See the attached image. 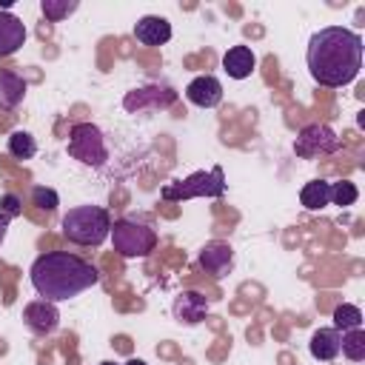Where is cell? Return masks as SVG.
Masks as SVG:
<instances>
[{
  "label": "cell",
  "instance_id": "6da1fadb",
  "mask_svg": "<svg viewBox=\"0 0 365 365\" xmlns=\"http://www.w3.org/2000/svg\"><path fill=\"white\" fill-rule=\"evenodd\" d=\"M305 63L319 86L342 88L362 68V37L342 26H325L308 40Z\"/></svg>",
  "mask_w": 365,
  "mask_h": 365
},
{
  "label": "cell",
  "instance_id": "7a4b0ae2",
  "mask_svg": "<svg viewBox=\"0 0 365 365\" xmlns=\"http://www.w3.org/2000/svg\"><path fill=\"white\" fill-rule=\"evenodd\" d=\"M29 279H31V285H34L40 299L66 302V299L80 297L91 285H97L100 282V271L91 262H86L83 257H77V254L48 251V254H40L31 262Z\"/></svg>",
  "mask_w": 365,
  "mask_h": 365
},
{
  "label": "cell",
  "instance_id": "3957f363",
  "mask_svg": "<svg viewBox=\"0 0 365 365\" xmlns=\"http://www.w3.org/2000/svg\"><path fill=\"white\" fill-rule=\"evenodd\" d=\"M111 234V214L103 205H77L63 217V237L74 245H103Z\"/></svg>",
  "mask_w": 365,
  "mask_h": 365
},
{
  "label": "cell",
  "instance_id": "277c9868",
  "mask_svg": "<svg viewBox=\"0 0 365 365\" xmlns=\"http://www.w3.org/2000/svg\"><path fill=\"white\" fill-rule=\"evenodd\" d=\"M225 194V174L220 165L208 171H194L185 180H174L163 188V200L180 202V200H194V197H222Z\"/></svg>",
  "mask_w": 365,
  "mask_h": 365
},
{
  "label": "cell",
  "instance_id": "5b68a950",
  "mask_svg": "<svg viewBox=\"0 0 365 365\" xmlns=\"http://www.w3.org/2000/svg\"><path fill=\"white\" fill-rule=\"evenodd\" d=\"M111 242H114V251L128 257V259H137V257H148L154 248H157V234L151 225L145 222H137V220H114L111 222Z\"/></svg>",
  "mask_w": 365,
  "mask_h": 365
},
{
  "label": "cell",
  "instance_id": "8992f818",
  "mask_svg": "<svg viewBox=\"0 0 365 365\" xmlns=\"http://www.w3.org/2000/svg\"><path fill=\"white\" fill-rule=\"evenodd\" d=\"M68 157L77 160V163H83V165H91V168L106 165L108 145H106L103 131L94 123H77V125H71V131H68Z\"/></svg>",
  "mask_w": 365,
  "mask_h": 365
},
{
  "label": "cell",
  "instance_id": "52a82bcc",
  "mask_svg": "<svg viewBox=\"0 0 365 365\" xmlns=\"http://www.w3.org/2000/svg\"><path fill=\"white\" fill-rule=\"evenodd\" d=\"M336 148H339V140H336L334 128L325 125V123H311V125H305V128L297 134V140H294V154L302 157V160H314V157H319V154H334Z\"/></svg>",
  "mask_w": 365,
  "mask_h": 365
},
{
  "label": "cell",
  "instance_id": "ba28073f",
  "mask_svg": "<svg viewBox=\"0 0 365 365\" xmlns=\"http://www.w3.org/2000/svg\"><path fill=\"white\" fill-rule=\"evenodd\" d=\"M177 100V91L168 86H143L125 94L123 106L131 114H143V111H157V108H168Z\"/></svg>",
  "mask_w": 365,
  "mask_h": 365
},
{
  "label": "cell",
  "instance_id": "9c48e42d",
  "mask_svg": "<svg viewBox=\"0 0 365 365\" xmlns=\"http://www.w3.org/2000/svg\"><path fill=\"white\" fill-rule=\"evenodd\" d=\"M171 314L180 325H200L208 314V299L200 294V291H180L174 297V305H171Z\"/></svg>",
  "mask_w": 365,
  "mask_h": 365
},
{
  "label": "cell",
  "instance_id": "30bf717a",
  "mask_svg": "<svg viewBox=\"0 0 365 365\" xmlns=\"http://www.w3.org/2000/svg\"><path fill=\"white\" fill-rule=\"evenodd\" d=\"M200 265L205 268V274L220 279L234 268V248L228 242H222V240H211L200 251Z\"/></svg>",
  "mask_w": 365,
  "mask_h": 365
},
{
  "label": "cell",
  "instance_id": "8fae6325",
  "mask_svg": "<svg viewBox=\"0 0 365 365\" xmlns=\"http://www.w3.org/2000/svg\"><path fill=\"white\" fill-rule=\"evenodd\" d=\"M23 319L26 325L34 331V334H54L57 325H60V311H57V302H48V299H34L23 308Z\"/></svg>",
  "mask_w": 365,
  "mask_h": 365
},
{
  "label": "cell",
  "instance_id": "7c38bea8",
  "mask_svg": "<svg viewBox=\"0 0 365 365\" xmlns=\"http://www.w3.org/2000/svg\"><path fill=\"white\" fill-rule=\"evenodd\" d=\"M185 97L200 108H214L222 103V83L214 74H200L185 86Z\"/></svg>",
  "mask_w": 365,
  "mask_h": 365
},
{
  "label": "cell",
  "instance_id": "4fadbf2b",
  "mask_svg": "<svg viewBox=\"0 0 365 365\" xmlns=\"http://www.w3.org/2000/svg\"><path fill=\"white\" fill-rule=\"evenodd\" d=\"M134 37L143 46H163L171 40V23L160 14H145L134 23Z\"/></svg>",
  "mask_w": 365,
  "mask_h": 365
},
{
  "label": "cell",
  "instance_id": "5bb4252c",
  "mask_svg": "<svg viewBox=\"0 0 365 365\" xmlns=\"http://www.w3.org/2000/svg\"><path fill=\"white\" fill-rule=\"evenodd\" d=\"M339 348H342V331H336V328H319L308 339V351L319 362L336 359L339 356Z\"/></svg>",
  "mask_w": 365,
  "mask_h": 365
},
{
  "label": "cell",
  "instance_id": "9a60e30c",
  "mask_svg": "<svg viewBox=\"0 0 365 365\" xmlns=\"http://www.w3.org/2000/svg\"><path fill=\"white\" fill-rule=\"evenodd\" d=\"M26 43V26L11 11H0V57L14 54Z\"/></svg>",
  "mask_w": 365,
  "mask_h": 365
},
{
  "label": "cell",
  "instance_id": "2e32d148",
  "mask_svg": "<svg viewBox=\"0 0 365 365\" xmlns=\"http://www.w3.org/2000/svg\"><path fill=\"white\" fill-rule=\"evenodd\" d=\"M254 66H257V57H254V51H251L248 46H231V48L222 54V68H225V74L234 77V80L251 77Z\"/></svg>",
  "mask_w": 365,
  "mask_h": 365
},
{
  "label": "cell",
  "instance_id": "e0dca14e",
  "mask_svg": "<svg viewBox=\"0 0 365 365\" xmlns=\"http://www.w3.org/2000/svg\"><path fill=\"white\" fill-rule=\"evenodd\" d=\"M26 97V80L14 71H0V108L11 111Z\"/></svg>",
  "mask_w": 365,
  "mask_h": 365
},
{
  "label": "cell",
  "instance_id": "ac0fdd59",
  "mask_svg": "<svg viewBox=\"0 0 365 365\" xmlns=\"http://www.w3.org/2000/svg\"><path fill=\"white\" fill-rule=\"evenodd\" d=\"M299 202L308 211H319V208L331 205V182L328 180H311V182H305L302 191H299Z\"/></svg>",
  "mask_w": 365,
  "mask_h": 365
},
{
  "label": "cell",
  "instance_id": "d6986e66",
  "mask_svg": "<svg viewBox=\"0 0 365 365\" xmlns=\"http://www.w3.org/2000/svg\"><path fill=\"white\" fill-rule=\"evenodd\" d=\"M9 154L14 157V160H31L34 154H37V143H34V137L29 134V131H11L9 134Z\"/></svg>",
  "mask_w": 365,
  "mask_h": 365
},
{
  "label": "cell",
  "instance_id": "ffe728a7",
  "mask_svg": "<svg viewBox=\"0 0 365 365\" xmlns=\"http://www.w3.org/2000/svg\"><path fill=\"white\" fill-rule=\"evenodd\" d=\"M334 328L336 331H354V328H362V311L351 302H342L334 308Z\"/></svg>",
  "mask_w": 365,
  "mask_h": 365
},
{
  "label": "cell",
  "instance_id": "44dd1931",
  "mask_svg": "<svg viewBox=\"0 0 365 365\" xmlns=\"http://www.w3.org/2000/svg\"><path fill=\"white\" fill-rule=\"evenodd\" d=\"M339 354H345L351 362H362V359H365V331H362V328L345 331V334H342V348H339Z\"/></svg>",
  "mask_w": 365,
  "mask_h": 365
},
{
  "label": "cell",
  "instance_id": "7402d4cb",
  "mask_svg": "<svg viewBox=\"0 0 365 365\" xmlns=\"http://www.w3.org/2000/svg\"><path fill=\"white\" fill-rule=\"evenodd\" d=\"M77 0H43L40 3V9H43V14H46V20L48 23H60V20H66L68 14H74L77 11Z\"/></svg>",
  "mask_w": 365,
  "mask_h": 365
},
{
  "label": "cell",
  "instance_id": "603a6c76",
  "mask_svg": "<svg viewBox=\"0 0 365 365\" xmlns=\"http://www.w3.org/2000/svg\"><path fill=\"white\" fill-rule=\"evenodd\" d=\"M356 197H359V191H356V185H354L351 180L331 182V202H334V205H339V208L354 205V202H356Z\"/></svg>",
  "mask_w": 365,
  "mask_h": 365
},
{
  "label": "cell",
  "instance_id": "cb8c5ba5",
  "mask_svg": "<svg viewBox=\"0 0 365 365\" xmlns=\"http://www.w3.org/2000/svg\"><path fill=\"white\" fill-rule=\"evenodd\" d=\"M31 202L40 208V211H54L60 205V197L54 188H46V185H34L31 188Z\"/></svg>",
  "mask_w": 365,
  "mask_h": 365
},
{
  "label": "cell",
  "instance_id": "d4e9b609",
  "mask_svg": "<svg viewBox=\"0 0 365 365\" xmlns=\"http://www.w3.org/2000/svg\"><path fill=\"white\" fill-rule=\"evenodd\" d=\"M23 211V202L17 194H0V214H6L9 220H14Z\"/></svg>",
  "mask_w": 365,
  "mask_h": 365
},
{
  "label": "cell",
  "instance_id": "484cf974",
  "mask_svg": "<svg viewBox=\"0 0 365 365\" xmlns=\"http://www.w3.org/2000/svg\"><path fill=\"white\" fill-rule=\"evenodd\" d=\"M6 231H9V217L0 214V245H3V240H6Z\"/></svg>",
  "mask_w": 365,
  "mask_h": 365
},
{
  "label": "cell",
  "instance_id": "4316f807",
  "mask_svg": "<svg viewBox=\"0 0 365 365\" xmlns=\"http://www.w3.org/2000/svg\"><path fill=\"white\" fill-rule=\"evenodd\" d=\"M125 365H145V362H143V359H128Z\"/></svg>",
  "mask_w": 365,
  "mask_h": 365
},
{
  "label": "cell",
  "instance_id": "83f0119b",
  "mask_svg": "<svg viewBox=\"0 0 365 365\" xmlns=\"http://www.w3.org/2000/svg\"><path fill=\"white\" fill-rule=\"evenodd\" d=\"M100 365H117V362H100Z\"/></svg>",
  "mask_w": 365,
  "mask_h": 365
}]
</instances>
